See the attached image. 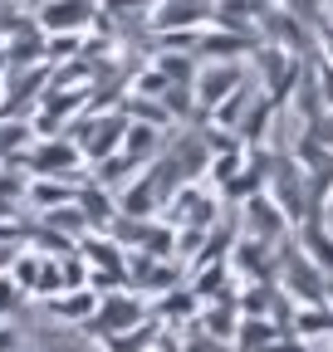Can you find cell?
Segmentation results:
<instances>
[{
    "label": "cell",
    "mask_w": 333,
    "mask_h": 352,
    "mask_svg": "<svg viewBox=\"0 0 333 352\" xmlns=\"http://www.w3.org/2000/svg\"><path fill=\"white\" fill-rule=\"evenodd\" d=\"M15 166L30 171V176H69L74 186H83V152L74 138H30L20 152H15Z\"/></svg>",
    "instance_id": "cell-1"
},
{
    "label": "cell",
    "mask_w": 333,
    "mask_h": 352,
    "mask_svg": "<svg viewBox=\"0 0 333 352\" xmlns=\"http://www.w3.org/2000/svg\"><path fill=\"white\" fill-rule=\"evenodd\" d=\"M98 20H103L98 0H39L34 10L39 34H89V25Z\"/></svg>",
    "instance_id": "cell-2"
},
{
    "label": "cell",
    "mask_w": 333,
    "mask_h": 352,
    "mask_svg": "<svg viewBox=\"0 0 333 352\" xmlns=\"http://www.w3.org/2000/svg\"><path fill=\"white\" fill-rule=\"evenodd\" d=\"M147 318V308H142V298L128 289V294H103L98 298V308H94V318L83 323V333H94V338H108V333H128V328H138Z\"/></svg>",
    "instance_id": "cell-3"
},
{
    "label": "cell",
    "mask_w": 333,
    "mask_h": 352,
    "mask_svg": "<svg viewBox=\"0 0 333 352\" xmlns=\"http://www.w3.org/2000/svg\"><path fill=\"white\" fill-rule=\"evenodd\" d=\"M245 83V64L240 59H221V64H201L196 69V78H191V94H196V103L211 113L221 98H230L235 88Z\"/></svg>",
    "instance_id": "cell-4"
},
{
    "label": "cell",
    "mask_w": 333,
    "mask_h": 352,
    "mask_svg": "<svg viewBox=\"0 0 333 352\" xmlns=\"http://www.w3.org/2000/svg\"><path fill=\"white\" fill-rule=\"evenodd\" d=\"M260 39H250V34H235V30H221V25H206L196 34V59L201 64H221V59H240L245 50H255Z\"/></svg>",
    "instance_id": "cell-5"
},
{
    "label": "cell",
    "mask_w": 333,
    "mask_h": 352,
    "mask_svg": "<svg viewBox=\"0 0 333 352\" xmlns=\"http://www.w3.org/2000/svg\"><path fill=\"white\" fill-rule=\"evenodd\" d=\"M50 303V318H59V323H89L94 318V308H98V294L83 284V289H59L54 298H45Z\"/></svg>",
    "instance_id": "cell-6"
},
{
    "label": "cell",
    "mask_w": 333,
    "mask_h": 352,
    "mask_svg": "<svg viewBox=\"0 0 333 352\" xmlns=\"http://www.w3.org/2000/svg\"><path fill=\"white\" fill-rule=\"evenodd\" d=\"M25 201L45 215V210H54V206H69V201H78V186L69 182V176H30V186H25Z\"/></svg>",
    "instance_id": "cell-7"
},
{
    "label": "cell",
    "mask_w": 333,
    "mask_h": 352,
    "mask_svg": "<svg viewBox=\"0 0 333 352\" xmlns=\"http://www.w3.org/2000/svg\"><path fill=\"white\" fill-rule=\"evenodd\" d=\"M78 206H83V215H89V230H113V215H122L118 201L103 191V182H83L78 186Z\"/></svg>",
    "instance_id": "cell-8"
},
{
    "label": "cell",
    "mask_w": 333,
    "mask_h": 352,
    "mask_svg": "<svg viewBox=\"0 0 333 352\" xmlns=\"http://www.w3.org/2000/svg\"><path fill=\"white\" fill-rule=\"evenodd\" d=\"M245 235H255V240H275L279 230H284V215H279V206L270 201V196H250V206H245Z\"/></svg>",
    "instance_id": "cell-9"
},
{
    "label": "cell",
    "mask_w": 333,
    "mask_h": 352,
    "mask_svg": "<svg viewBox=\"0 0 333 352\" xmlns=\"http://www.w3.org/2000/svg\"><path fill=\"white\" fill-rule=\"evenodd\" d=\"M39 226H50V230H59V235H69L74 245L89 235V215H83V206L78 201H69V206H54V210H45L39 215Z\"/></svg>",
    "instance_id": "cell-10"
},
{
    "label": "cell",
    "mask_w": 333,
    "mask_h": 352,
    "mask_svg": "<svg viewBox=\"0 0 333 352\" xmlns=\"http://www.w3.org/2000/svg\"><path fill=\"white\" fill-rule=\"evenodd\" d=\"M152 342H157V323H138V328H128V333H108L103 338V352H152Z\"/></svg>",
    "instance_id": "cell-11"
},
{
    "label": "cell",
    "mask_w": 333,
    "mask_h": 352,
    "mask_svg": "<svg viewBox=\"0 0 333 352\" xmlns=\"http://www.w3.org/2000/svg\"><path fill=\"white\" fill-rule=\"evenodd\" d=\"M201 328H206V338H235V328H240V318H235V308L230 303H211V308H201Z\"/></svg>",
    "instance_id": "cell-12"
},
{
    "label": "cell",
    "mask_w": 333,
    "mask_h": 352,
    "mask_svg": "<svg viewBox=\"0 0 333 352\" xmlns=\"http://www.w3.org/2000/svg\"><path fill=\"white\" fill-rule=\"evenodd\" d=\"M39 259H45L39 250H15L10 270H6V274H10V279H15V284H20L30 298H34V284H39Z\"/></svg>",
    "instance_id": "cell-13"
},
{
    "label": "cell",
    "mask_w": 333,
    "mask_h": 352,
    "mask_svg": "<svg viewBox=\"0 0 333 352\" xmlns=\"http://www.w3.org/2000/svg\"><path fill=\"white\" fill-rule=\"evenodd\" d=\"M152 6L157 0H98V10H103V20H128V15H152Z\"/></svg>",
    "instance_id": "cell-14"
},
{
    "label": "cell",
    "mask_w": 333,
    "mask_h": 352,
    "mask_svg": "<svg viewBox=\"0 0 333 352\" xmlns=\"http://www.w3.org/2000/svg\"><path fill=\"white\" fill-rule=\"evenodd\" d=\"M25 298H30V294H25L10 274H0V318H15L20 308H25Z\"/></svg>",
    "instance_id": "cell-15"
},
{
    "label": "cell",
    "mask_w": 333,
    "mask_h": 352,
    "mask_svg": "<svg viewBox=\"0 0 333 352\" xmlns=\"http://www.w3.org/2000/svg\"><path fill=\"white\" fill-rule=\"evenodd\" d=\"M284 10H294L304 25H323V0H279Z\"/></svg>",
    "instance_id": "cell-16"
},
{
    "label": "cell",
    "mask_w": 333,
    "mask_h": 352,
    "mask_svg": "<svg viewBox=\"0 0 333 352\" xmlns=\"http://www.w3.org/2000/svg\"><path fill=\"white\" fill-rule=\"evenodd\" d=\"M0 352H20V328L10 318H0Z\"/></svg>",
    "instance_id": "cell-17"
},
{
    "label": "cell",
    "mask_w": 333,
    "mask_h": 352,
    "mask_svg": "<svg viewBox=\"0 0 333 352\" xmlns=\"http://www.w3.org/2000/svg\"><path fill=\"white\" fill-rule=\"evenodd\" d=\"M191 308H196V298H172V303H162V314L182 318V314H191Z\"/></svg>",
    "instance_id": "cell-18"
},
{
    "label": "cell",
    "mask_w": 333,
    "mask_h": 352,
    "mask_svg": "<svg viewBox=\"0 0 333 352\" xmlns=\"http://www.w3.org/2000/svg\"><path fill=\"white\" fill-rule=\"evenodd\" d=\"M319 30H323V44H328V50H333V10L323 15V25H319Z\"/></svg>",
    "instance_id": "cell-19"
},
{
    "label": "cell",
    "mask_w": 333,
    "mask_h": 352,
    "mask_svg": "<svg viewBox=\"0 0 333 352\" xmlns=\"http://www.w3.org/2000/svg\"><path fill=\"white\" fill-rule=\"evenodd\" d=\"M323 210H328V220H333V191H328V201H323Z\"/></svg>",
    "instance_id": "cell-20"
},
{
    "label": "cell",
    "mask_w": 333,
    "mask_h": 352,
    "mask_svg": "<svg viewBox=\"0 0 333 352\" xmlns=\"http://www.w3.org/2000/svg\"><path fill=\"white\" fill-rule=\"evenodd\" d=\"M20 352H25V347H20Z\"/></svg>",
    "instance_id": "cell-21"
}]
</instances>
